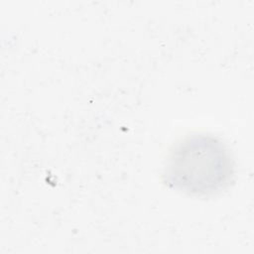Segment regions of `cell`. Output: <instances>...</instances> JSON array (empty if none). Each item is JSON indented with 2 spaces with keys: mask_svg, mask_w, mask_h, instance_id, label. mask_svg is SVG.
I'll return each mask as SVG.
<instances>
[{
  "mask_svg": "<svg viewBox=\"0 0 254 254\" xmlns=\"http://www.w3.org/2000/svg\"><path fill=\"white\" fill-rule=\"evenodd\" d=\"M234 176V162L226 145L203 132L189 134L170 150L163 171L172 189L193 196H209L225 190Z\"/></svg>",
  "mask_w": 254,
  "mask_h": 254,
  "instance_id": "6da1fadb",
  "label": "cell"
}]
</instances>
